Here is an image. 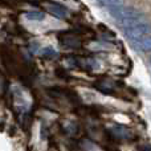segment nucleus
Masks as SVG:
<instances>
[{
	"mask_svg": "<svg viewBox=\"0 0 151 151\" xmlns=\"http://www.w3.org/2000/svg\"><path fill=\"white\" fill-rule=\"evenodd\" d=\"M45 9L48 12H50L52 15H55L57 19H65L69 16L68 8L63 4H58L56 1H47L45 3Z\"/></svg>",
	"mask_w": 151,
	"mask_h": 151,
	"instance_id": "f257e3e1",
	"label": "nucleus"
},
{
	"mask_svg": "<svg viewBox=\"0 0 151 151\" xmlns=\"http://www.w3.org/2000/svg\"><path fill=\"white\" fill-rule=\"evenodd\" d=\"M134 48L138 50H142V52H149L151 50V35H147L143 39L138 40V41L133 42Z\"/></svg>",
	"mask_w": 151,
	"mask_h": 151,
	"instance_id": "f03ea898",
	"label": "nucleus"
},
{
	"mask_svg": "<svg viewBox=\"0 0 151 151\" xmlns=\"http://www.w3.org/2000/svg\"><path fill=\"white\" fill-rule=\"evenodd\" d=\"M60 42L68 48H78L80 47V40L74 36H65L64 39H60Z\"/></svg>",
	"mask_w": 151,
	"mask_h": 151,
	"instance_id": "7ed1b4c3",
	"label": "nucleus"
},
{
	"mask_svg": "<svg viewBox=\"0 0 151 151\" xmlns=\"http://www.w3.org/2000/svg\"><path fill=\"white\" fill-rule=\"evenodd\" d=\"M24 16H25V19L32 21H41L45 19V15L40 11H28V12L24 13Z\"/></svg>",
	"mask_w": 151,
	"mask_h": 151,
	"instance_id": "20e7f679",
	"label": "nucleus"
},
{
	"mask_svg": "<svg viewBox=\"0 0 151 151\" xmlns=\"http://www.w3.org/2000/svg\"><path fill=\"white\" fill-rule=\"evenodd\" d=\"M41 55L44 56V57H48V58H53V57H56L57 56V52H56L53 48H50V47H47V48H44V49L41 50Z\"/></svg>",
	"mask_w": 151,
	"mask_h": 151,
	"instance_id": "39448f33",
	"label": "nucleus"
},
{
	"mask_svg": "<svg viewBox=\"0 0 151 151\" xmlns=\"http://www.w3.org/2000/svg\"><path fill=\"white\" fill-rule=\"evenodd\" d=\"M98 1L101 3L102 5H105V7L110 8V7H113V5H117V4H119V3H121V0H98Z\"/></svg>",
	"mask_w": 151,
	"mask_h": 151,
	"instance_id": "423d86ee",
	"label": "nucleus"
},
{
	"mask_svg": "<svg viewBox=\"0 0 151 151\" xmlns=\"http://www.w3.org/2000/svg\"><path fill=\"white\" fill-rule=\"evenodd\" d=\"M150 63H151V58H150Z\"/></svg>",
	"mask_w": 151,
	"mask_h": 151,
	"instance_id": "0eeeda50",
	"label": "nucleus"
}]
</instances>
